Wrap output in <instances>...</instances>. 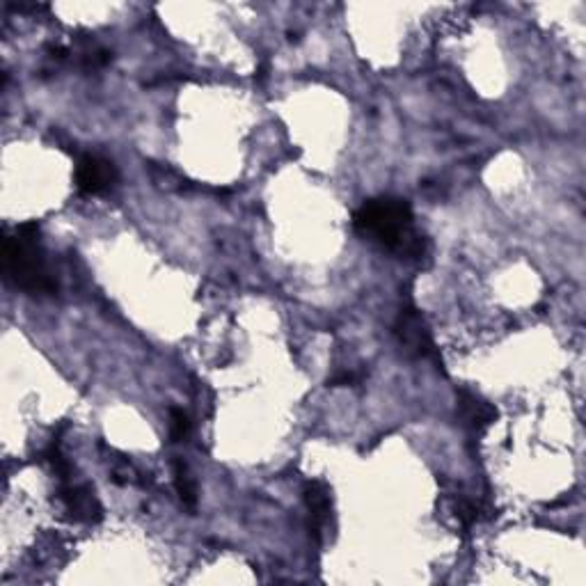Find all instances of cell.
I'll use <instances>...</instances> for the list:
<instances>
[{
	"label": "cell",
	"mask_w": 586,
	"mask_h": 586,
	"mask_svg": "<svg viewBox=\"0 0 586 586\" xmlns=\"http://www.w3.org/2000/svg\"><path fill=\"white\" fill-rule=\"evenodd\" d=\"M355 232L378 243L380 248L422 255L424 241L413 229V209L401 197H376L367 200L353 213Z\"/></svg>",
	"instance_id": "6da1fadb"
},
{
	"label": "cell",
	"mask_w": 586,
	"mask_h": 586,
	"mask_svg": "<svg viewBox=\"0 0 586 586\" xmlns=\"http://www.w3.org/2000/svg\"><path fill=\"white\" fill-rule=\"evenodd\" d=\"M5 273L14 287L26 293H53L58 289L39 245L37 223L21 225L14 236L5 239Z\"/></svg>",
	"instance_id": "7a4b0ae2"
},
{
	"label": "cell",
	"mask_w": 586,
	"mask_h": 586,
	"mask_svg": "<svg viewBox=\"0 0 586 586\" xmlns=\"http://www.w3.org/2000/svg\"><path fill=\"white\" fill-rule=\"evenodd\" d=\"M394 335H397L399 344L410 358L438 360V351H435L431 330L426 326L424 316L413 310V307H406V310L399 314L397 323H394Z\"/></svg>",
	"instance_id": "3957f363"
},
{
	"label": "cell",
	"mask_w": 586,
	"mask_h": 586,
	"mask_svg": "<svg viewBox=\"0 0 586 586\" xmlns=\"http://www.w3.org/2000/svg\"><path fill=\"white\" fill-rule=\"evenodd\" d=\"M117 168L104 156L87 154L81 156L76 163V188L85 195H104L110 188H115Z\"/></svg>",
	"instance_id": "277c9868"
},
{
	"label": "cell",
	"mask_w": 586,
	"mask_h": 586,
	"mask_svg": "<svg viewBox=\"0 0 586 586\" xmlns=\"http://www.w3.org/2000/svg\"><path fill=\"white\" fill-rule=\"evenodd\" d=\"M458 417L472 435H481L488 426L497 422V410L493 403L479 397L477 392L461 390L458 392Z\"/></svg>",
	"instance_id": "5b68a950"
},
{
	"label": "cell",
	"mask_w": 586,
	"mask_h": 586,
	"mask_svg": "<svg viewBox=\"0 0 586 586\" xmlns=\"http://www.w3.org/2000/svg\"><path fill=\"white\" fill-rule=\"evenodd\" d=\"M305 504L310 511V529L316 541H321L323 532H326L332 518V490L326 481H307L305 483Z\"/></svg>",
	"instance_id": "8992f818"
},
{
	"label": "cell",
	"mask_w": 586,
	"mask_h": 586,
	"mask_svg": "<svg viewBox=\"0 0 586 586\" xmlns=\"http://www.w3.org/2000/svg\"><path fill=\"white\" fill-rule=\"evenodd\" d=\"M60 500L65 509L76 522L85 525H97L104 518V506L97 500L94 490L85 486H65L60 490Z\"/></svg>",
	"instance_id": "52a82bcc"
},
{
	"label": "cell",
	"mask_w": 586,
	"mask_h": 586,
	"mask_svg": "<svg viewBox=\"0 0 586 586\" xmlns=\"http://www.w3.org/2000/svg\"><path fill=\"white\" fill-rule=\"evenodd\" d=\"M172 470H174V486H177L181 502H184V506H188V509H195L197 506V486H195L193 474H190L188 467L181 461L174 463Z\"/></svg>",
	"instance_id": "ba28073f"
},
{
	"label": "cell",
	"mask_w": 586,
	"mask_h": 586,
	"mask_svg": "<svg viewBox=\"0 0 586 586\" xmlns=\"http://www.w3.org/2000/svg\"><path fill=\"white\" fill-rule=\"evenodd\" d=\"M188 433H190V419H188V415L184 413V410L172 408L170 410V438L174 442H181V440L188 438Z\"/></svg>",
	"instance_id": "9c48e42d"
},
{
	"label": "cell",
	"mask_w": 586,
	"mask_h": 586,
	"mask_svg": "<svg viewBox=\"0 0 586 586\" xmlns=\"http://www.w3.org/2000/svg\"><path fill=\"white\" fill-rule=\"evenodd\" d=\"M454 511H456V518H458V522H461V525L465 527V529H470L474 522H477V518H479V509L477 506H474L470 500H456V506H454Z\"/></svg>",
	"instance_id": "30bf717a"
},
{
	"label": "cell",
	"mask_w": 586,
	"mask_h": 586,
	"mask_svg": "<svg viewBox=\"0 0 586 586\" xmlns=\"http://www.w3.org/2000/svg\"><path fill=\"white\" fill-rule=\"evenodd\" d=\"M362 380V374H355V371H342V374L332 376L328 380V387H351V385H358Z\"/></svg>",
	"instance_id": "8fae6325"
},
{
	"label": "cell",
	"mask_w": 586,
	"mask_h": 586,
	"mask_svg": "<svg viewBox=\"0 0 586 586\" xmlns=\"http://www.w3.org/2000/svg\"><path fill=\"white\" fill-rule=\"evenodd\" d=\"M268 76V65H261L259 69H257V78L261 81V78H266Z\"/></svg>",
	"instance_id": "7c38bea8"
}]
</instances>
